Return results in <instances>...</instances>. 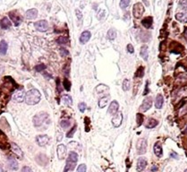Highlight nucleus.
<instances>
[{"label":"nucleus","mask_w":187,"mask_h":172,"mask_svg":"<svg viewBox=\"0 0 187 172\" xmlns=\"http://www.w3.org/2000/svg\"><path fill=\"white\" fill-rule=\"evenodd\" d=\"M16 84L11 76H5L3 78L2 84L0 86V101H4V105L8 102L11 95L16 89Z\"/></svg>","instance_id":"1"},{"label":"nucleus","mask_w":187,"mask_h":172,"mask_svg":"<svg viewBox=\"0 0 187 172\" xmlns=\"http://www.w3.org/2000/svg\"><path fill=\"white\" fill-rule=\"evenodd\" d=\"M41 99V93L37 89H32L26 92L25 95V102L27 105L33 106L38 104L40 101Z\"/></svg>","instance_id":"2"},{"label":"nucleus","mask_w":187,"mask_h":172,"mask_svg":"<svg viewBox=\"0 0 187 172\" xmlns=\"http://www.w3.org/2000/svg\"><path fill=\"white\" fill-rule=\"evenodd\" d=\"M49 114L46 113V112H40L39 114H37L36 116L33 117V119H32V122H33V126L37 128H44V125L47 123L49 124Z\"/></svg>","instance_id":"3"},{"label":"nucleus","mask_w":187,"mask_h":172,"mask_svg":"<svg viewBox=\"0 0 187 172\" xmlns=\"http://www.w3.org/2000/svg\"><path fill=\"white\" fill-rule=\"evenodd\" d=\"M78 161V154L75 152H70L68 154L66 167L64 169V172H68L70 170H74L76 167V163Z\"/></svg>","instance_id":"4"},{"label":"nucleus","mask_w":187,"mask_h":172,"mask_svg":"<svg viewBox=\"0 0 187 172\" xmlns=\"http://www.w3.org/2000/svg\"><path fill=\"white\" fill-rule=\"evenodd\" d=\"M136 150L138 154H144L147 152V140L145 138H140L136 142Z\"/></svg>","instance_id":"5"},{"label":"nucleus","mask_w":187,"mask_h":172,"mask_svg":"<svg viewBox=\"0 0 187 172\" xmlns=\"http://www.w3.org/2000/svg\"><path fill=\"white\" fill-rule=\"evenodd\" d=\"M25 95L26 93L23 89H19L17 91H15V92L12 95V99L15 102L20 103L25 100Z\"/></svg>","instance_id":"6"},{"label":"nucleus","mask_w":187,"mask_h":172,"mask_svg":"<svg viewBox=\"0 0 187 172\" xmlns=\"http://www.w3.org/2000/svg\"><path fill=\"white\" fill-rule=\"evenodd\" d=\"M145 9L142 3H136L135 5L134 6V8H133V14H134V16L136 19H139L142 16V15L144 14Z\"/></svg>","instance_id":"7"},{"label":"nucleus","mask_w":187,"mask_h":172,"mask_svg":"<svg viewBox=\"0 0 187 172\" xmlns=\"http://www.w3.org/2000/svg\"><path fill=\"white\" fill-rule=\"evenodd\" d=\"M0 148L2 150H8L9 148H11L8 143V138L2 130H0Z\"/></svg>","instance_id":"8"},{"label":"nucleus","mask_w":187,"mask_h":172,"mask_svg":"<svg viewBox=\"0 0 187 172\" xmlns=\"http://www.w3.org/2000/svg\"><path fill=\"white\" fill-rule=\"evenodd\" d=\"M151 106H152V98L151 96H148L143 100L142 103L140 107V110L142 112L148 111L151 108Z\"/></svg>","instance_id":"9"},{"label":"nucleus","mask_w":187,"mask_h":172,"mask_svg":"<svg viewBox=\"0 0 187 172\" xmlns=\"http://www.w3.org/2000/svg\"><path fill=\"white\" fill-rule=\"evenodd\" d=\"M50 139L47 135H38L36 137V143L39 146L45 147L47 146L49 143Z\"/></svg>","instance_id":"10"},{"label":"nucleus","mask_w":187,"mask_h":172,"mask_svg":"<svg viewBox=\"0 0 187 172\" xmlns=\"http://www.w3.org/2000/svg\"><path fill=\"white\" fill-rule=\"evenodd\" d=\"M9 17L12 19V21L14 22V24H15V26H19L22 24V22H23V18L17 13V11H11V12H9Z\"/></svg>","instance_id":"11"},{"label":"nucleus","mask_w":187,"mask_h":172,"mask_svg":"<svg viewBox=\"0 0 187 172\" xmlns=\"http://www.w3.org/2000/svg\"><path fill=\"white\" fill-rule=\"evenodd\" d=\"M35 28L37 31L39 32H47L48 29H49V24L46 20H40L39 22H36L35 23Z\"/></svg>","instance_id":"12"},{"label":"nucleus","mask_w":187,"mask_h":172,"mask_svg":"<svg viewBox=\"0 0 187 172\" xmlns=\"http://www.w3.org/2000/svg\"><path fill=\"white\" fill-rule=\"evenodd\" d=\"M123 122V113L122 112H118L115 115V117L112 118V125L115 128L119 127L122 125Z\"/></svg>","instance_id":"13"},{"label":"nucleus","mask_w":187,"mask_h":172,"mask_svg":"<svg viewBox=\"0 0 187 172\" xmlns=\"http://www.w3.org/2000/svg\"><path fill=\"white\" fill-rule=\"evenodd\" d=\"M147 167V160L144 157H140L137 161V165H136V170L137 172H142Z\"/></svg>","instance_id":"14"},{"label":"nucleus","mask_w":187,"mask_h":172,"mask_svg":"<svg viewBox=\"0 0 187 172\" xmlns=\"http://www.w3.org/2000/svg\"><path fill=\"white\" fill-rule=\"evenodd\" d=\"M10 145H11V149H12L13 153H15V155H16L17 158L20 160H23V152L22 151V149L15 143H12Z\"/></svg>","instance_id":"15"},{"label":"nucleus","mask_w":187,"mask_h":172,"mask_svg":"<svg viewBox=\"0 0 187 172\" xmlns=\"http://www.w3.org/2000/svg\"><path fill=\"white\" fill-rule=\"evenodd\" d=\"M66 146H65L64 144H59L57 148V158L59 159L60 161L64 160L66 158Z\"/></svg>","instance_id":"16"},{"label":"nucleus","mask_w":187,"mask_h":172,"mask_svg":"<svg viewBox=\"0 0 187 172\" xmlns=\"http://www.w3.org/2000/svg\"><path fill=\"white\" fill-rule=\"evenodd\" d=\"M119 109V104L117 101H113L109 105L108 107V112L110 114V115H116L117 111H118Z\"/></svg>","instance_id":"17"},{"label":"nucleus","mask_w":187,"mask_h":172,"mask_svg":"<svg viewBox=\"0 0 187 172\" xmlns=\"http://www.w3.org/2000/svg\"><path fill=\"white\" fill-rule=\"evenodd\" d=\"M7 163H8V167L10 170H17L18 168H19V165H18V162L14 158V157H8L7 158Z\"/></svg>","instance_id":"18"},{"label":"nucleus","mask_w":187,"mask_h":172,"mask_svg":"<svg viewBox=\"0 0 187 172\" xmlns=\"http://www.w3.org/2000/svg\"><path fill=\"white\" fill-rule=\"evenodd\" d=\"M91 37V33L89 31H84L82 32V34L80 36V42L82 44H85L86 42H88L90 41Z\"/></svg>","instance_id":"19"},{"label":"nucleus","mask_w":187,"mask_h":172,"mask_svg":"<svg viewBox=\"0 0 187 172\" xmlns=\"http://www.w3.org/2000/svg\"><path fill=\"white\" fill-rule=\"evenodd\" d=\"M25 16L29 20H33L38 16V10L35 8L29 9L28 11H26Z\"/></svg>","instance_id":"20"},{"label":"nucleus","mask_w":187,"mask_h":172,"mask_svg":"<svg viewBox=\"0 0 187 172\" xmlns=\"http://www.w3.org/2000/svg\"><path fill=\"white\" fill-rule=\"evenodd\" d=\"M153 151H154L155 155H156L158 158H161L162 155H163L161 144H159V143H156V144H154V147H153Z\"/></svg>","instance_id":"21"},{"label":"nucleus","mask_w":187,"mask_h":172,"mask_svg":"<svg viewBox=\"0 0 187 172\" xmlns=\"http://www.w3.org/2000/svg\"><path fill=\"white\" fill-rule=\"evenodd\" d=\"M12 26V24L11 22L9 21V19L7 17H3L2 20L0 21V27L4 30H7V29H10Z\"/></svg>","instance_id":"22"},{"label":"nucleus","mask_w":187,"mask_h":172,"mask_svg":"<svg viewBox=\"0 0 187 172\" xmlns=\"http://www.w3.org/2000/svg\"><path fill=\"white\" fill-rule=\"evenodd\" d=\"M140 55H141V57H142L145 61L148 60V58H149V48H148V46L143 45V46L141 48Z\"/></svg>","instance_id":"23"},{"label":"nucleus","mask_w":187,"mask_h":172,"mask_svg":"<svg viewBox=\"0 0 187 172\" xmlns=\"http://www.w3.org/2000/svg\"><path fill=\"white\" fill-rule=\"evenodd\" d=\"M164 104V98L161 94H158L156 97V101H155V107L159 110L162 109Z\"/></svg>","instance_id":"24"},{"label":"nucleus","mask_w":187,"mask_h":172,"mask_svg":"<svg viewBox=\"0 0 187 172\" xmlns=\"http://www.w3.org/2000/svg\"><path fill=\"white\" fill-rule=\"evenodd\" d=\"M153 24V19L151 16H148V17H145L142 21V24L143 25L144 28L146 29H150Z\"/></svg>","instance_id":"25"},{"label":"nucleus","mask_w":187,"mask_h":172,"mask_svg":"<svg viewBox=\"0 0 187 172\" xmlns=\"http://www.w3.org/2000/svg\"><path fill=\"white\" fill-rule=\"evenodd\" d=\"M7 49H8V44L5 41L2 40L0 41V54L1 55H6L7 52Z\"/></svg>","instance_id":"26"},{"label":"nucleus","mask_w":187,"mask_h":172,"mask_svg":"<svg viewBox=\"0 0 187 172\" xmlns=\"http://www.w3.org/2000/svg\"><path fill=\"white\" fill-rule=\"evenodd\" d=\"M158 126V121L156 120V119H154V118H149L148 121L146 122V124H145V127H146V128H154V127H156Z\"/></svg>","instance_id":"27"},{"label":"nucleus","mask_w":187,"mask_h":172,"mask_svg":"<svg viewBox=\"0 0 187 172\" xmlns=\"http://www.w3.org/2000/svg\"><path fill=\"white\" fill-rule=\"evenodd\" d=\"M62 101L64 102L65 105L69 106V107H71V106L73 105V99H72V97H71L70 95L68 94L64 95V96L62 97Z\"/></svg>","instance_id":"28"},{"label":"nucleus","mask_w":187,"mask_h":172,"mask_svg":"<svg viewBox=\"0 0 187 172\" xmlns=\"http://www.w3.org/2000/svg\"><path fill=\"white\" fill-rule=\"evenodd\" d=\"M176 20L181 23H187V12L185 13H178L176 15Z\"/></svg>","instance_id":"29"},{"label":"nucleus","mask_w":187,"mask_h":172,"mask_svg":"<svg viewBox=\"0 0 187 172\" xmlns=\"http://www.w3.org/2000/svg\"><path fill=\"white\" fill-rule=\"evenodd\" d=\"M108 101H109V97L108 96L102 97L101 99H100V101H99V107L100 109L105 108L108 105Z\"/></svg>","instance_id":"30"},{"label":"nucleus","mask_w":187,"mask_h":172,"mask_svg":"<svg viewBox=\"0 0 187 172\" xmlns=\"http://www.w3.org/2000/svg\"><path fill=\"white\" fill-rule=\"evenodd\" d=\"M108 90H109V88L107 85H105V84H99L96 87V92L98 93H104Z\"/></svg>","instance_id":"31"},{"label":"nucleus","mask_w":187,"mask_h":172,"mask_svg":"<svg viewBox=\"0 0 187 172\" xmlns=\"http://www.w3.org/2000/svg\"><path fill=\"white\" fill-rule=\"evenodd\" d=\"M117 37V32L114 30V29H110L108 32V34H107V38L110 41H113L115 40Z\"/></svg>","instance_id":"32"},{"label":"nucleus","mask_w":187,"mask_h":172,"mask_svg":"<svg viewBox=\"0 0 187 172\" xmlns=\"http://www.w3.org/2000/svg\"><path fill=\"white\" fill-rule=\"evenodd\" d=\"M122 88H123V90H124L125 92L130 90V88H131V83H130V81H129L128 79H125V80L123 81Z\"/></svg>","instance_id":"33"},{"label":"nucleus","mask_w":187,"mask_h":172,"mask_svg":"<svg viewBox=\"0 0 187 172\" xmlns=\"http://www.w3.org/2000/svg\"><path fill=\"white\" fill-rule=\"evenodd\" d=\"M60 126L63 129H66L71 127V121L69 119H63L60 122Z\"/></svg>","instance_id":"34"},{"label":"nucleus","mask_w":187,"mask_h":172,"mask_svg":"<svg viewBox=\"0 0 187 172\" xmlns=\"http://www.w3.org/2000/svg\"><path fill=\"white\" fill-rule=\"evenodd\" d=\"M144 75V67H140L139 68L137 69L135 73V77L137 78H142L143 77Z\"/></svg>","instance_id":"35"},{"label":"nucleus","mask_w":187,"mask_h":172,"mask_svg":"<svg viewBox=\"0 0 187 172\" xmlns=\"http://www.w3.org/2000/svg\"><path fill=\"white\" fill-rule=\"evenodd\" d=\"M143 115H142L141 113L136 114V122H137V127H140L142 122H143Z\"/></svg>","instance_id":"36"},{"label":"nucleus","mask_w":187,"mask_h":172,"mask_svg":"<svg viewBox=\"0 0 187 172\" xmlns=\"http://www.w3.org/2000/svg\"><path fill=\"white\" fill-rule=\"evenodd\" d=\"M131 0H121L120 1V7L122 9H126L128 6L130 5Z\"/></svg>","instance_id":"37"},{"label":"nucleus","mask_w":187,"mask_h":172,"mask_svg":"<svg viewBox=\"0 0 187 172\" xmlns=\"http://www.w3.org/2000/svg\"><path fill=\"white\" fill-rule=\"evenodd\" d=\"M57 42L61 45H65V44H67L68 43V39L66 37H64V36H60L59 38L57 39Z\"/></svg>","instance_id":"38"},{"label":"nucleus","mask_w":187,"mask_h":172,"mask_svg":"<svg viewBox=\"0 0 187 172\" xmlns=\"http://www.w3.org/2000/svg\"><path fill=\"white\" fill-rule=\"evenodd\" d=\"M179 6L183 10H185V12H187V0H180Z\"/></svg>","instance_id":"39"},{"label":"nucleus","mask_w":187,"mask_h":172,"mask_svg":"<svg viewBox=\"0 0 187 172\" xmlns=\"http://www.w3.org/2000/svg\"><path fill=\"white\" fill-rule=\"evenodd\" d=\"M76 125L75 126H74V127L72 128V130H70L69 132H68L67 134H66V137L67 138H71L74 136V133L76 132Z\"/></svg>","instance_id":"40"},{"label":"nucleus","mask_w":187,"mask_h":172,"mask_svg":"<svg viewBox=\"0 0 187 172\" xmlns=\"http://www.w3.org/2000/svg\"><path fill=\"white\" fill-rule=\"evenodd\" d=\"M46 66L45 65H43V64H40V65H37L36 67H35V71L36 72H38V73H40V72H42L44 69H46Z\"/></svg>","instance_id":"41"},{"label":"nucleus","mask_w":187,"mask_h":172,"mask_svg":"<svg viewBox=\"0 0 187 172\" xmlns=\"http://www.w3.org/2000/svg\"><path fill=\"white\" fill-rule=\"evenodd\" d=\"M64 89H66V91H70V89H71V83L67 79L64 80Z\"/></svg>","instance_id":"42"},{"label":"nucleus","mask_w":187,"mask_h":172,"mask_svg":"<svg viewBox=\"0 0 187 172\" xmlns=\"http://www.w3.org/2000/svg\"><path fill=\"white\" fill-rule=\"evenodd\" d=\"M86 170H87V167L85 164H80L77 168L76 172H86Z\"/></svg>","instance_id":"43"},{"label":"nucleus","mask_w":187,"mask_h":172,"mask_svg":"<svg viewBox=\"0 0 187 172\" xmlns=\"http://www.w3.org/2000/svg\"><path fill=\"white\" fill-rule=\"evenodd\" d=\"M78 108H79V110L81 112H83L86 110V108H87V105H86V103H84V102H81V103H79V105H78Z\"/></svg>","instance_id":"44"},{"label":"nucleus","mask_w":187,"mask_h":172,"mask_svg":"<svg viewBox=\"0 0 187 172\" xmlns=\"http://www.w3.org/2000/svg\"><path fill=\"white\" fill-rule=\"evenodd\" d=\"M59 51H60V55H61L62 57H66V56L69 55V52H68V50H66V49H64V48H61Z\"/></svg>","instance_id":"45"},{"label":"nucleus","mask_w":187,"mask_h":172,"mask_svg":"<svg viewBox=\"0 0 187 172\" xmlns=\"http://www.w3.org/2000/svg\"><path fill=\"white\" fill-rule=\"evenodd\" d=\"M127 50L129 53H131V54H133L134 52V47H133V45L132 44H128L127 45Z\"/></svg>","instance_id":"46"},{"label":"nucleus","mask_w":187,"mask_h":172,"mask_svg":"<svg viewBox=\"0 0 187 172\" xmlns=\"http://www.w3.org/2000/svg\"><path fill=\"white\" fill-rule=\"evenodd\" d=\"M21 172H33V171H32V170L30 167H28V166H24V167H23L22 171Z\"/></svg>","instance_id":"47"},{"label":"nucleus","mask_w":187,"mask_h":172,"mask_svg":"<svg viewBox=\"0 0 187 172\" xmlns=\"http://www.w3.org/2000/svg\"><path fill=\"white\" fill-rule=\"evenodd\" d=\"M75 13H76V16L78 19H82V17H83V15H82V12L80 11V10H78V9H76L75 10Z\"/></svg>","instance_id":"48"},{"label":"nucleus","mask_w":187,"mask_h":172,"mask_svg":"<svg viewBox=\"0 0 187 172\" xmlns=\"http://www.w3.org/2000/svg\"><path fill=\"white\" fill-rule=\"evenodd\" d=\"M170 156H171V157H174L175 159H178V155L176 154V153H174V152L170 154Z\"/></svg>","instance_id":"49"},{"label":"nucleus","mask_w":187,"mask_h":172,"mask_svg":"<svg viewBox=\"0 0 187 172\" xmlns=\"http://www.w3.org/2000/svg\"><path fill=\"white\" fill-rule=\"evenodd\" d=\"M148 93V82L146 83V90H145V92H143V95H146Z\"/></svg>","instance_id":"50"},{"label":"nucleus","mask_w":187,"mask_h":172,"mask_svg":"<svg viewBox=\"0 0 187 172\" xmlns=\"http://www.w3.org/2000/svg\"><path fill=\"white\" fill-rule=\"evenodd\" d=\"M4 72V67L2 65H0V75H2V73Z\"/></svg>","instance_id":"51"},{"label":"nucleus","mask_w":187,"mask_h":172,"mask_svg":"<svg viewBox=\"0 0 187 172\" xmlns=\"http://www.w3.org/2000/svg\"><path fill=\"white\" fill-rule=\"evenodd\" d=\"M184 36H185V39L187 41V28L185 30V32H184Z\"/></svg>","instance_id":"52"},{"label":"nucleus","mask_w":187,"mask_h":172,"mask_svg":"<svg viewBox=\"0 0 187 172\" xmlns=\"http://www.w3.org/2000/svg\"><path fill=\"white\" fill-rule=\"evenodd\" d=\"M156 170H158V167L157 166H153L152 168H151V171H156Z\"/></svg>","instance_id":"53"},{"label":"nucleus","mask_w":187,"mask_h":172,"mask_svg":"<svg viewBox=\"0 0 187 172\" xmlns=\"http://www.w3.org/2000/svg\"><path fill=\"white\" fill-rule=\"evenodd\" d=\"M0 172H4V170H3V168L0 166Z\"/></svg>","instance_id":"54"},{"label":"nucleus","mask_w":187,"mask_h":172,"mask_svg":"<svg viewBox=\"0 0 187 172\" xmlns=\"http://www.w3.org/2000/svg\"><path fill=\"white\" fill-rule=\"evenodd\" d=\"M185 133H186V134H187V127H186V130H185Z\"/></svg>","instance_id":"55"},{"label":"nucleus","mask_w":187,"mask_h":172,"mask_svg":"<svg viewBox=\"0 0 187 172\" xmlns=\"http://www.w3.org/2000/svg\"><path fill=\"white\" fill-rule=\"evenodd\" d=\"M185 172H187V170H185Z\"/></svg>","instance_id":"56"}]
</instances>
